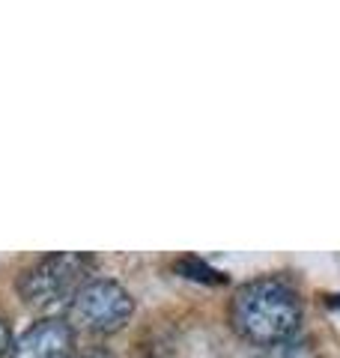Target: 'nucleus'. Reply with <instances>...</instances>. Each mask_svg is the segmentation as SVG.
<instances>
[{"label":"nucleus","instance_id":"obj_1","mask_svg":"<svg viewBox=\"0 0 340 358\" xmlns=\"http://www.w3.org/2000/svg\"><path fill=\"white\" fill-rule=\"evenodd\" d=\"M230 322L248 343L281 346L292 341L302 326V299L281 278H260L236 289L230 301Z\"/></svg>","mask_w":340,"mask_h":358},{"label":"nucleus","instance_id":"obj_2","mask_svg":"<svg viewBox=\"0 0 340 358\" xmlns=\"http://www.w3.org/2000/svg\"><path fill=\"white\" fill-rule=\"evenodd\" d=\"M93 268V260L87 254L75 251H57L36 260L24 275L18 278V293L33 308H54L60 301H69L78 296V289L87 284V275Z\"/></svg>","mask_w":340,"mask_h":358},{"label":"nucleus","instance_id":"obj_3","mask_svg":"<svg viewBox=\"0 0 340 358\" xmlns=\"http://www.w3.org/2000/svg\"><path fill=\"white\" fill-rule=\"evenodd\" d=\"M134 310L132 296L117 281H87L69 305V326L93 334L120 331Z\"/></svg>","mask_w":340,"mask_h":358},{"label":"nucleus","instance_id":"obj_4","mask_svg":"<svg viewBox=\"0 0 340 358\" xmlns=\"http://www.w3.org/2000/svg\"><path fill=\"white\" fill-rule=\"evenodd\" d=\"M9 358H75V331L69 320H39L21 334Z\"/></svg>","mask_w":340,"mask_h":358},{"label":"nucleus","instance_id":"obj_5","mask_svg":"<svg viewBox=\"0 0 340 358\" xmlns=\"http://www.w3.org/2000/svg\"><path fill=\"white\" fill-rule=\"evenodd\" d=\"M266 358H320L313 352L311 343H299V341H287L281 346H271Z\"/></svg>","mask_w":340,"mask_h":358},{"label":"nucleus","instance_id":"obj_6","mask_svg":"<svg viewBox=\"0 0 340 358\" xmlns=\"http://www.w3.org/2000/svg\"><path fill=\"white\" fill-rule=\"evenodd\" d=\"M179 272H185L188 278H197V281H212V284H221L224 281L221 272H215V268L203 266L200 260H183V263H179Z\"/></svg>","mask_w":340,"mask_h":358},{"label":"nucleus","instance_id":"obj_7","mask_svg":"<svg viewBox=\"0 0 340 358\" xmlns=\"http://www.w3.org/2000/svg\"><path fill=\"white\" fill-rule=\"evenodd\" d=\"M75 358H113L108 350H101V346H93V350H84V352H78Z\"/></svg>","mask_w":340,"mask_h":358},{"label":"nucleus","instance_id":"obj_8","mask_svg":"<svg viewBox=\"0 0 340 358\" xmlns=\"http://www.w3.org/2000/svg\"><path fill=\"white\" fill-rule=\"evenodd\" d=\"M6 350H9V326L0 320V358L6 355Z\"/></svg>","mask_w":340,"mask_h":358}]
</instances>
